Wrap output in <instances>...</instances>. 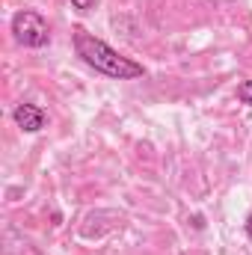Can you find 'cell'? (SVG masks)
I'll list each match as a JSON object with an SVG mask.
<instances>
[{"mask_svg":"<svg viewBox=\"0 0 252 255\" xmlns=\"http://www.w3.org/2000/svg\"><path fill=\"white\" fill-rule=\"evenodd\" d=\"M74 51L89 68H95L107 77H116V80H136L145 74V68L139 63H133L130 57H122L119 51H113L107 42L95 39L86 30H74Z\"/></svg>","mask_w":252,"mask_h":255,"instance_id":"cell-1","label":"cell"},{"mask_svg":"<svg viewBox=\"0 0 252 255\" xmlns=\"http://www.w3.org/2000/svg\"><path fill=\"white\" fill-rule=\"evenodd\" d=\"M12 33H15V42L24 45V48H45L51 42L48 21L39 12H30V9H24L12 18Z\"/></svg>","mask_w":252,"mask_h":255,"instance_id":"cell-2","label":"cell"},{"mask_svg":"<svg viewBox=\"0 0 252 255\" xmlns=\"http://www.w3.org/2000/svg\"><path fill=\"white\" fill-rule=\"evenodd\" d=\"M15 125L27 133H36L45 128V110L36 104H18L15 107Z\"/></svg>","mask_w":252,"mask_h":255,"instance_id":"cell-3","label":"cell"},{"mask_svg":"<svg viewBox=\"0 0 252 255\" xmlns=\"http://www.w3.org/2000/svg\"><path fill=\"white\" fill-rule=\"evenodd\" d=\"M238 98H241L244 104H250V107H252V80L241 83V89H238Z\"/></svg>","mask_w":252,"mask_h":255,"instance_id":"cell-4","label":"cell"},{"mask_svg":"<svg viewBox=\"0 0 252 255\" xmlns=\"http://www.w3.org/2000/svg\"><path fill=\"white\" fill-rule=\"evenodd\" d=\"M71 6H77V9H83V12H86V9H92V6H95V0H71Z\"/></svg>","mask_w":252,"mask_h":255,"instance_id":"cell-5","label":"cell"},{"mask_svg":"<svg viewBox=\"0 0 252 255\" xmlns=\"http://www.w3.org/2000/svg\"><path fill=\"white\" fill-rule=\"evenodd\" d=\"M247 235H250V241H252V214H250V220H247Z\"/></svg>","mask_w":252,"mask_h":255,"instance_id":"cell-6","label":"cell"}]
</instances>
